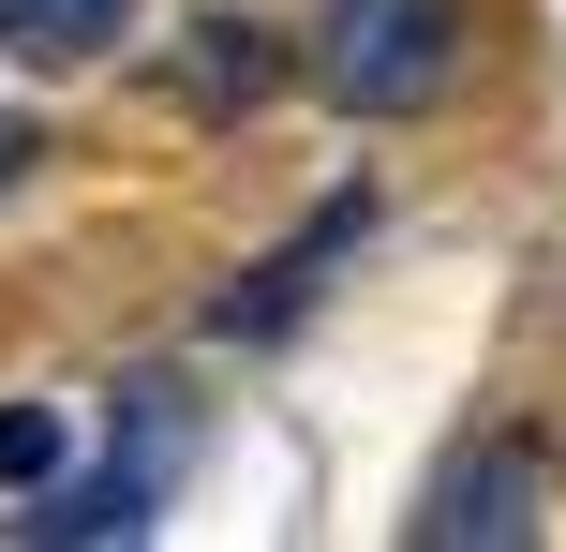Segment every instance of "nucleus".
I'll return each mask as SVG.
<instances>
[{
  "label": "nucleus",
  "instance_id": "obj_1",
  "mask_svg": "<svg viewBox=\"0 0 566 552\" xmlns=\"http://www.w3.org/2000/svg\"><path fill=\"white\" fill-rule=\"evenodd\" d=\"M478 60V0H328L313 30V90L343 119H432Z\"/></svg>",
  "mask_w": 566,
  "mask_h": 552
},
{
  "label": "nucleus",
  "instance_id": "obj_2",
  "mask_svg": "<svg viewBox=\"0 0 566 552\" xmlns=\"http://www.w3.org/2000/svg\"><path fill=\"white\" fill-rule=\"evenodd\" d=\"M537 493H552V464L522 434H492V448H462V464L402 508V538L418 552H507V538H537Z\"/></svg>",
  "mask_w": 566,
  "mask_h": 552
},
{
  "label": "nucleus",
  "instance_id": "obj_3",
  "mask_svg": "<svg viewBox=\"0 0 566 552\" xmlns=\"http://www.w3.org/2000/svg\"><path fill=\"white\" fill-rule=\"evenodd\" d=\"M358 225H373V195H328V209H313V225H298V239H283V254H269V284L209 299V329H224V344H269V329L298 314L313 284H328V254H343V239H358Z\"/></svg>",
  "mask_w": 566,
  "mask_h": 552
},
{
  "label": "nucleus",
  "instance_id": "obj_4",
  "mask_svg": "<svg viewBox=\"0 0 566 552\" xmlns=\"http://www.w3.org/2000/svg\"><path fill=\"white\" fill-rule=\"evenodd\" d=\"M149 493H165V464H149V448H135V464H90V478H60V493L45 508H30V523L15 538H149Z\"/></svg>",
  "mask_w": 566,
  "mask_h": 552
},
{
  "label": "nucleus",
  "instance_id": "obj_5",
  "mask_svg": "<svg viewBox=\"0 0 566 552\" xmlns=\"http://www.w3.org/2000/svg\"><path fill=\"white\" fill-rule=\"evenodd\" d=\"M269 75H283L269 15H209V30H195V60H179V105H209V119H224V105H254Z\"/></svg>",
  "mask_w": 566,
  "mask_h": 552
},
{
  "label": "nucleus",
  "instance_id": "obj_6",
  "mask_svg": "<svg viewBox=\"0 0 566 552\" xmlns=\"http://www.w3.org/2000/svg\"><path fill=\"white\" fill-rule=\"evenodd\" d=\"M149 0H0V45L15 60H105Z\"/></svg>",
  "mask_w": 566,
  "mask_h": 552
},
{
  "label": "nucleus",
  "instance_id": "obj_7",
  "mask_svg": "<svg viewBox=\"0 0 566 552\" xmlns=\"http://www.w3.org/2000/svg\"><path fill=\"white\" fill-rule=\"evenodd\" d=\"M60 478V418L45 404H0V493H45Z\"/></svg>",
  "mask_w": 566,
  "mask_h": 552
},
{
  "label": "nucleus",
  "instance_id": "obj_8",
  "mask_svg": "<svg viewBox=\"0 0 566 552\" xmlns=\"http://www.w3.org/2000/svg\"><path fill=\"white\" fill-rule=\"evenodd\" d=\"M30 149H45V135H30L15 105H0V195H15V179H30Z\"/></svg>",
  "mask_w": 566,
  "mask_h": 552
}]
</instances>
